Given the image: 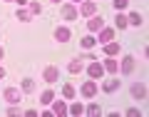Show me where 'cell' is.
<instances>
[{"mask_svg":"<svg viewBox=\"0 0 149 117\" xmlns=\"http://www.w3.org/2000/svg\"><path fill=\"white\" fill-rule=\"evenodd\" d=\"M77 13H80V15H85V18H92V15L97 13V3H95V0H82Z\"/></svg>","mask_w":149,"mask_h":117,"instance_id":"277c9868","label":"cell"},{"mask_svg":"<svg viewBox=\"0 0 149 117\" xmlns=\"http://www.w3.org/2000/svg\"><path fill=\"white\" fill-rule=\"evenodd\" d=\"M112 5H114V10H117V13H122L124 8L129 5V0H112Z\"/></svg>","mask_w":149,"mask_h":117,"instance_id":"d4e9b609","label":"cell"},{"mask_svg":"<svg viewBox=\"0 0 149 117\" xmlns=\"http://www.w3.org/2000/svg\"><path fill=\"white\" fill-rule=\"evenodd\" d=\"M87 75H90V80H102V77H104V67H102L100 60H92V62H90Z\"/></svg>","mask_w":149,"mask_h":117,"instance_id":"7a4b0ae2","label":"cell"},{"mask_svg":"<svg viewBox=\"0 0 149 117\" xmlns=\"http://www.w3.org/2000/svg\"><path fill=\"white\" fill-rule=\"evenodd\" d=\"M95 43H97V40H95L92 35H85V37H82V48H87V50L95 48Z\"/></svg>","mask_w":149,"mask_h":117,"instance_id":"484cf974","label":"cell"},{"mask_svg":"<svg viewBox=\"0 0 149 117\" xmlns=\"http://www.w3.org/2000/svg\"><path fill=\"white\" fill-rule=\"evenodd\" d=\"M70 37H72L70 27H65V25H57V27H55V40H57V43H70Z\"/></svg>","mask_w":149,"mask_h":117,"instance_id":"9c48e42d","label":"cell"},{"mask_svg":"<svg viewBox=\"0 0 149 117\" xmlns=\"http://www.w3.org/2000/svg\"><path fill=\"white\" fill-rule=\"evenodd\" d=\"M52 100H55V92L52 90H45L42 95H40V105H52Z\"/></svg>","mask_w":149,"mask_h":117,"instance_id":"ac0fdd59","label":"cell"},{"mask_svg":"<svg viewBox=\"0 0 149 117\" xmlns=\"http://www.w3.org/2000/svg\"><path fill=\"white\" fill-rule=\"evenodd\" d=\"M97 90H100V85H97V80H87V82H82V87H80V92H82V97H95L97 95Z\"/></svg>","mask_w":149,"mask_h":117,"instance_id":"3957f363","label":"cell"},{"mask_svg":"<svg viewBox=\"0 0 149 117\" xmlns=\"http://www.w3.org/2000/svg\"><path fill=\"white\" fill-rule=\"evenodd\" d=\"M70 3H72V5H80V3H82V0H70Z\"/></svg>","mask_w":149,"mask_h":117,"instance_id":"1f68e13d","label":"cell"},{"mask_svg":"<svg viewBox=\"0 0 149 117\" xmlns=\"http://www.w3.org/2000/svg\"><path fill=\"white\" fill-rule=\"evenodd\" d=\"M102 27H104V18L95 13V15H92L90 20H87V30H90V32H100Z\"/></svg>","mask_w":149,"mask_h":117,"instance_id":"8992f818","label":"cell"},{"mask_svg":"<svg viewBox=\"0 0 149 117\" xmlns=\"http://www.w3.org/2000/svg\"><path fill=\"white\" fill-rule=\"evenodd\" d=\"M62 97H65V100H72V97H74V87L72 85H65L62 87Z\"/></svg>","mask_w":149,"mask_h":117,"instance_id":"cb8c5ba5","label":"cell"},{"mask_svg":"<svg viewBox=\"0 0 149 117\" xmlns=\"http://www.w3.org/2000/svg\"><path fill=\"white\" fill-rule=\"evenodd\" d=\"M102 48H104L107 57H117L119 55V43H107V45H102Z\"/></svg>","mask_w":149,"mask_h":117,"instance_id":"5bb4252c","label":"cell"},{"mask_svg":"<svg viewBox=\"0 0 149 117\" xmlns=\"http://www.w3.org/2000/svg\"><path fill=\"white\" fill-rule=\"evenodd\" d=\"M35 90V82L32 80H22V92H32Z\"/></svg>","mask_w":149,"mask_h":117,"instance_id":"4316f807","label":"cell"},{"mask_svg":"<svg viewBox=\"0 0 149 117\" xmlns=\"http://www.w3.org/2000/svg\"><path fill=\"white\" fill-rule=\"evenodd\" d=\"M5 115H8V117H20V110H17L15 105H10V110H8Z\"/></svg>","mask_w":149,"mask_h":117,"instance_id":"83f0119b","label":"cell"},{"mask_svg":"<svg viewBox=\"0 0 149 117\" xmlns=\"http://www.w3.org/2000/svg\"><path fill=\"white\" fill-rule=\"evenodd\" d=\"M95 3H97V0H95Z\"/></svg>","mask_w":149,"mask_h":117,"instance_id":"e575fe53","label":"cell"},{"mask_svg":"<svg viewBox=\"0 0 149 117\" xmlns=\"http://www.w3.org/2000/svg\"><path fill=\"white\" fill-rule=\"evenodd\" d=\"M3 57H5V50H3V48H0V60H3Z\"/></svg>","mask_w":149,"mask_h":117,"instance_id":"d6a6232c","label":"cell"},{"mask_svg":"<svg viewBox=\"0 0 149 117\" xmlns=\"http://www.w3.org/2000/svg\"><path fill=\"white\" fill-rule=\"evenodd\" d=\"M60 15H62L65 20H77V18H80V13H77V8H74L72 3H65V5L60 8Z\"/></svg>","mask_w":149,"mask_h":117,"instance_id":"5b68a950","label":"cell"},{"mask_svg":"<svg viewBox=\"0 0 149 117\" xmlns=\"http://www.w3.org/2000/svg\"><path fill=\"white\" fill-rule=\"evenodd\" d=\"M42 80L47 82V85H52V82H57V80H60V70L55 67V65H50V67H45V72H42Z\"/></svg>","mask_w":149,"mask_h":117,"instance_id":"52a82bcc","label":"cell"},{"mask_svg":"<svg viewBox=\"0 0 149 117\" xmlns=\"http://www.w3.org/2000/svg\"><path fill=\"white\" fill-rule=\"evenodd\" d=\"M112 40H114V30H112V27H102V30H100V40H97V43L107 45V43H112Z\"/></svg>","mask_w":149,"mask_h":117,"instance_id":"7c38bea8","label":"cell"},{"mask_svg":"<svg viewBox=\"0 0 149 117\" xmlns=\"http://www.w3.org/2000/svg\"><path fill=\"white\" fill-rule=\"evenodd\" d=\"M82 67H85V62H82V57H77V60H70V65H67V70H70L72 75L82 72Z\"/></svg>","mask_w":149,"mask_h":117,"instance_id":"2e32d148","label":"cell"},{"mask_svg":"<svg viewBox=\"0 0 149 117\" xmlns=\"http://www.w3.org/2000/svg\"><path fill=\"white\" fill-rule=\"evenodd\" d=\"M52 115L55 117H65V115H67V105H65V100H52Z\"/></svg>","mask_w":149,"mask_h":117,"instance_id":"8fae6325","label":"cell"},{"mask_svg":"<svg viewBox=\"0 0 149 117\" xmlns=\"http://www.w3.org/2000/svg\"><path fill=\"white\" fill-rule=\"evenodd\" d=\"M3 100H5L8 105H17V102L22 100V92L17 90V87H5V90H3Z\"/></svg>","mask_w":149,"mask_h":117,"instance_id":"6da1fadb","label":"cell"},{"mask_svg":"<svg viewBox=\"0 0 149 117\" xmlns=\"http://www.w3.org/2000/svg\"><path fill=\"white\" fill-rule=\"evenodd\" d=\"M87 115H90V117H97V115H102V110H100V105H97V102H92V105L90 107H87Z\"/></svg>","mask_w":149,"mask_h":117,"instance_id":"44dd1931","label":"cell"},{"mask_svg":"<svg viewBox=\"0 0 149 117\" xmlns=\"http://www.w3.org/2000/svg\"><path fill=\"white\" fill-rule=\"evenodd\" d=\"M124 115H127V117H139V110H137V107H129Z\"/></svg>","mask_w":149,"mask_h":117,"instance_id":"f1b7e54d","label":"cell"},{"mask_svg":"<svg viewBox=\"0 0 149 117\" xmlns=\"http://www.w3.org/2000/svg\"><path fill=\"white\" fill-rule=\"evenodd\" d=\"M132 97L134 100H144L147 97V85L144 82H134L132 85Z\"/></svg>","mask_w":149,"mask_h":117,"instance_id":"30bf717a","label":"cell"},{"mask_svg":"<svg viewBox=\"0 0 149 117\" xmlns=\"http://www.w3.org/2000/svg\"><path fill=\"white\" fill-rule=\"evenodd\" d=\"M132 70H134V55H124L122 62H119V72L122 75H132Z\"/></svg>","mask_w":149,"mask_h":117,"instance_id":"ba28073f","label":"cell"},{"mask_svg":"<svg viewBox=\"0 0 149 117\" xmlns=\"http://www.w3.org/2000/svg\"><path fill=\"white\" fill-rule=\"evenodd\" d=\"M127 25H134V27H142L144 25V18L139 13H129L127 15Z\"/></svg>","mask_w":149,"mask_h":117,"instance_id":"9a60e30c","label":"cell"},{"mask_svg":"<svg viewBox=\"0 0 149 117\" xmlns=\"http://www.w3.org/2000/svg\"><path fill=\"white\" fill-rule=\"evenodd\" d=\"M67 112H70V115H85V107H82L80 102H74L72 107H67Z\"/></svg>","mask_w":149,"mask_h":117,"instance_id":"7402d4cb","label":"cell"},{"mask_svg":"<svg viewBox=\"0 0 149 117\" xmlns=\"http://www.w3.org/2000/svg\"><path fill=\"white\" fill-rule=\"evenodd\" d=\"M3 77H5V67H3V65H0V80H3Z\"/></svg>","mask_w":149,"mask_h":117,"instance_id":"4dcf8cb0","label":"cell"},{"mask_svg":"<svg viewBox=\"0 0 149 117\" xmlns=\"http://www.w3.org/2000/svg\"><path fill=\"white\" fill-rule=\"evenodd\" d=\"M15 18H17V20H20V22H30V10H25V8H17V13H15Z\"/></svg>","mask_w":149,"mask_h":117,"instance_id":"d6986e66","label":"cell"},{"mask_svg":"<svg viewBox=\"0 0 149 117\" xmlns=\"http://www.w3.org/2000/svg\"><path fill=\"white\" fill-rule=\"evenodd\" d=\"M15 3H17V5L22 8V5H27V3H30V0H15Z\"/></svg>","mask_w":149,"mask_h":117,"instance_id":"f546056e","label":"cell"},{"mask_svg":"<svg viewBox=\"0 0 149 117\" xmlns=\"http://www.w3.org/2000/svg\"><path fill=\"white\" fill-rule=\"evenodd\" d=\"M102 67H104V72H112V75L119 72V62H117L114 57H107L104 62H102Z\"/></svg>","mask_w":149,"mask_h":117,"instance_id":"4fadbf2b","label":"cell"},{"mask_svg":"<svg viewBox=\"0 0 149 117\" xmlns=\"http://www.w3.org/2000/svg\"><path fill=\"white\" fill-rule=\"evenodd\" d=\"M119 85H122V80H107V82H102V90L114 92V90H119Z\"/></svg>","mask_w":149,"mask_h":117,"instance_id":"e0dca14e","label":"cell"},{"mask_svg":"<svg viewBox=\"0 0 149 117\" xmlns=\"http://www.w3.org/2000/svg\"><path fill=\"white\" fill-rule=\"evenodd\" d=\"M114 25H117L119 30H124V27H127V15H122V13H117V18H114Z\"/></svg>","mask_w":149,"mask_h":117,"instance_id":"ffe728a7","label":"cell"},{"mask_svg":"<svg viewBox=\"0 0 149 117\" xmlns=\"http://www.w3.org/2000/svg\"><path fill=\"white\" fill-rule=\"evenodd\" d=\"M50 3H55V5H60V0H50Z\"/></svg>","mask_w":149,"mask_h":117,"instance_id":"836d02e7","label":"cell"},{"mask_svg":"<svg viewBox=\"0 0 149 117\" xmlns=\"http://www.w3.org/2000/svg\"><path fill=\"white\" fill-rule=\"evenodd\" d=\"M30 15H32V18H35V15H42V5L32 0V3H30Z\"/></svg>","mask_w":149,"mask_h":117,"instance_id":"603a6c76","label":"cell"}]
</instances>
